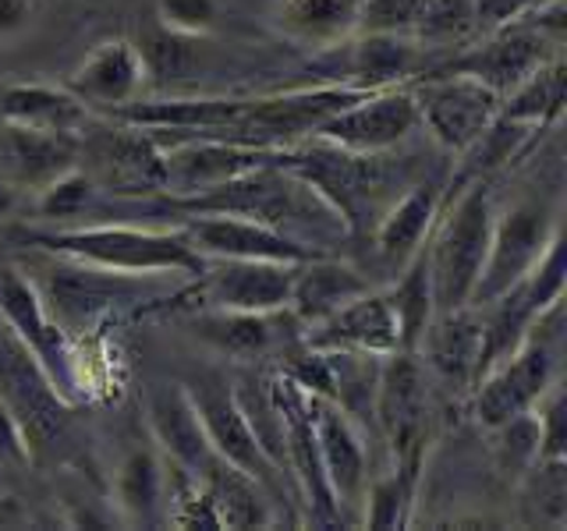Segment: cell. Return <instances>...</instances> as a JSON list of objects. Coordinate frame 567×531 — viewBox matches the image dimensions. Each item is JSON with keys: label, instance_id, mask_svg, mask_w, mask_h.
I'll return each instance as SVG.
<instances>
[{"label": "cell", "instance_id": "1", "mask_svg": "<svg viewBox=\"0 0 567 531\" xmlns=\"http://www.w3.org/2000/svg\"><path fill=\"white\" fill-rule=\"evenodd\" d=\"M25 244L47 256L100 266L124 277L185 273L199 277L206 259L195 252L182 227H142V223H79L58 230H25Z\"/></svg>", "mask_w": 567, "mask_h": 531}, {"label": "cell", "instance_id": "2", "mask_svg": "<svg viewBox=\"0 0 567 531\" xmlns=\"http://www.w3.org/2000/svg\"><path fill=\"white\" fill-rule=\"evenodd\" d=\"M493 191L486 181H468L457 188V199L451 212L436 227V238L425 256L430 266V283H433V301L436 312H454L472 305L478 273L489 252V235H493Z\"/></svg>", "mask_w": 567, "mask_h": 531}, {"label": "cell", "instance_id": "3", "mask_svg": "<svg viewBox=\"0 0 567 531\" xmlns=\"http://www.w3.org/2000/svg\"><path fill=\"white\" fill-rule=\"evenodd\" d=\"M372 418L386 439L394 468L419 475L430 447V368L422 365L419 351H394L380 358Z\"/></svg>", "mask_w": 567, "mask_h": 531}, {"label": "cell", "instance_id": "4", "mask_svg": "<svg viewBox=\"0 0 567 531\" xmlns=\"http://www.w3.org/2000/svg\"><path fill=\"white\" fill-rule=\"evenodd\" d=\"M557 383V344L539 323L507 358L493 362L472 383V415L483 429H496L539 404V397Z\"/></svg>", "mask_w": 567, "mask_h": 531}, {"label": "cell", "instance_id": "5", "mask_svg": "<svg viewBox=\"0 0 567 531\" xmlns=\"http://www.w3.org/2000/svg\"><path fill=\"white\" fill-rule=\"evenodd\" d=\"M419 103V128L430 132L440 149L454 156L465 153L472 142L496 121L501 96L489 85L457 71H430L412 82Z\"/></svg>", "mask_w": 567, "mask_h": 531}, {"label": "cell", "instance_id": "6", "mask_svg": "<svg viewBox=\"0 0 567 531\" xmlns=\"http://www.w3.org/2000/svg\"><path fill=\"white\" fill-rule=\"evenodd\" d=\"M0 397L22 425L32 460L58 447L68 429L64 397L47 376V368L35 362V354L4 323H0Z\"/></svg>", "mask_w": 567, "mask_h": 531}, {"label": "cell", "instance_id": "7", "mask_svg": "<svg viewBox=\"0 0 567 531\" xmlns=\"http://www.w3.org/2000/svg\"><path fill=\"white\" fill-rule=\"evenodd\" d=\"M560 235V223L554 209L536 199H518L504 212L493 217V235H489V252L478 273L472 305H489L493 298H501L507 288H514L532 266L539 262L546 244Z\"/></svg>", "mask_w": 567, "mask_h": 531}, {"label": "cell", "instance_id": "8", "mask_svg": "<svg viewBox=\"0 0 567 531\" xmlns=\"http://www.w3.org/2000/svg\"><path fill=\"white\" fill-rule=\"evenodd\" d=\"M89 159V177L100 191H114L117 199H138V195H156L167 188V164L164 146L142 128L117 124L100 128L93 135L79 132V159Z\"/></svg>", "mask_w": 567, "mask_h": 531}, {"label": "cell", "instance_id": "9", "mask_svg": "<svg viewBox=\"0 0 567 531\" xmlns=\"http://www.w3.org/2000/svg\"><path fill=\"white\" fill-rule=\"evenodd\" d=\"M415 132H419V103L412 93V82H408V85L362 93L354 103L330 114L309 138H327L341 149L380 156L386 149L401 146V142Z\"/></svg>", "mask_w": 567, "mask_h": 531}, {"label": "cell", "instance_id": "10", "mask_svg": "<svg viewBox=\"0 0 567 531\" xmlns=\"http://www.w3.org/2000/svg\"><path fill=\"white\" fill-rule=\"evenodd\" d=\"M309 415L319 447V465H323L337 518L359 521L365 486H369V454L359 425H354V418L333 397H319V394H309Z\"/></svg>", "mask_w": 567, "mask_h": 531}, {"label": "cell", "instance_id": "11", "mask_svg": "<svg viewBox=\"0 0 567 531\" xmlns=\"http://www.w3.org/2000/svg\"><path fill=\"white\" fill-rule=\"evenodd\" d=\"M560 43L549 40L546 32L536 25H528L525 18L507 22L501 29H489L483 43H475L468 50H461L457 58H451L436 71H457V75H472L483 85H489L496 96H507L514 85H522L532 71L546 64L549 58H557Z\"/></svg>", "mask_w": 567, "mask_h": 531}, {"label": "cell", "instance_id": "12", "mask_svg": "<svg viewBox=\"0 0 567 531\" xmlns=\"http://www.w3.org/2000/svg\"><path fill=\"white\" fill-rule=\"evenodd\" d=\"M182 235L206 262L209 259H274V262H306L312 256H327L323 248L301 241L288 230L270 223L230 217V212H203V217H185Z\"/></svg>", "mask_w": 567, "mask_h": 531}, {"label": "cell", "instance_id": "13", "mask_svg": "<svg viewBox=\"0 0 567 531\" xmlns=\"http://www.w3.org/2000/svg\"><path fill=\"white\" fill-rule=\"evenodd\" d=\"M298 262L274 259H209L195 277L203 309L230 312H288Z\"/></svg>", "mask_w": 567, "mask_h": 531}, {"label": "cell", "instance_id": "14", "mask_svg": "<svg viewBox=\"0 0 567 531\" xmlns=\"http://www.w3.org/2000/svg\"><path fill=\"white\" fill-rule=\"evenodd\" d=\"M0 323L35 354V362L47 368V376L68 400L64 389L71 386V354H68L64 330L47 312L40 288L29 277L11 270V266L0 270Z\"/></svg>", "mask_w": 567, "mask_h": 531}, {"label": "cell", "instance_id": "15", "mask_svg": "<svg viewBox=\"0 0 567 531\" xmlns=\"http://www.w3.org/2000/svg\"><path fill=\"white\" fill-rule=\"evenodd\" d=\"M188 386V383H185ZM188 397L195 404V412H199V421H203V433L209 439L213 454L227 465H235L238 471L252 475L256 482H270L277 465L270 457H266L262 442L252 429V421H248L245 407L235 394V386L227 383H199V386H188Z\"/></svg>", "mask_w": 567, "mask_h": 531}, {"label": "cell", "instance_id": "16", "mask_svg": "<svg viewBox=\"0 0 567 531\" xmlns=\"http://www.w3.org/2000/svg\"><path fill=\"white\" fill-rule=\"evenodd\" d=\"M330 53L341 58L330 82L372 93V88L415 82L422 75L425 46L404 32H354L344 43L330 46Z\"/></svg>", "mask_w": 567, "mask_h": 531}, {"label": "cell", "instance_id": "17", "mask_svg": "<svg viewBox=\"0 0 567 531\" xmlns=\"http://www.w3.org/2000/svg\"><path fill=\"white\" fill-rule=\"evenodd\" d=\"M306 330H309L306 347H316V351L369 354V358H383V354L401 351L398 315L390 309L386 291H377V288L351 298L348 305H341Z\"/></svg>", "mask_w": 567, "mask_h": 531}, {"label": "cell", "instance_id": "18", "mask_svg": "<svg viewBox=\"0 0 567 531\" xmlns=\"http://www.w3.org/2000/svg\"><path fill=\"white\" fill-rule=\"evenodd\" d=\"M146 418L156 447L171 457L177 471L192 478H203L209 471L217 454L203 433L199 412H195L185 383H153L146 394Z\"/></svg>", "mask_w": 567, "mask_h": 531}, {"label": "cell", "instance_id": "19", "mask_svg": "<svg viewBox=\"0 0 567 531\" xmlns=\"http://www.w3.org/2000/svg\"><path fill=\"white\" fill-rule=\"evenodd\" d=\"M146 82L150 75L138 46L132 40H106L93 53H85V61L71 71L64 88L85 103V111L111 114L117 106L138 100Z\"/></svg>", "mask_w": 567, "mask_h": 531}, {"label": "cell", "instance_id": "20", "mask_svg": "<svg viewBox=\"0 0 567 531\" xmlns=\"http://www.w3.org/2000/svg\"><path fill=\"white\" fill-rule=\"evenodd\" d=\"M71 167H79V135L0 124V181L11 191H40Z\"/></svg>", "mask_w": 567, "mask_h": 531}, {"label": "cell", "instance_id": "21", "mask_svg": "<svg viewBox=\"0 0 567 531\" xmlns=\"http://www.w3.org/2000/svg\"><path fill=\"white\" fill-rule=\"evenodd\" d=\"M419 358L440 379L472 386L478 376V362H483V312L475 305L436 312L419 341Z\"/></svg>", "mask_w": 567, "mask_h": 531}, {"label": "cell", "instance_id": "22", "mask_svg": "<svg viewBox=\"0 0 567 531\" xmlns=\"http://www.w3.org/2000/svg\"><path fill=\"white\" fill-rule=\"evenodd\" d=\"M372 288V283L348 262H337L330 256H312L295 266L291 280V298H288V315L301 326H312L319 319H327L351 298H359Z\"/></svg>", "mask_w": 567, "mask_h": 531}, {"label": "cell", "instance_id": "23", "mask_svg": "<svg viewBox=\"0 0 567 531\" xmlns=\"http://www.w3.org/2000/svg\"><path fill=\"white\" fill-rule=\"evenodd\" d=\"M89 121L85 103L64 85L47 82H0V124L79 135Z\"/></svg>", "mask_w": 567, "mask_h": 531}, {"label": "cell", "instance_id": "24", "mask_svg": "<svg viewBox=\"0 0 567 531\" xmlns=\"http://www.w3.org/2000/svg\"><path fill=\"white\" fill-rule=\"evenodd\" d=\"M436 212H440V191L433 185L408 188L380 217L377 230H372L377 256L386 266H394V270H404V266L422 252V241L430 238Z\"/></svg>", "mask_w": 567, "mask_h": 531}, {"label": "cell", "instance_id": "25", "mask_svg": "<svg viewBox=\"0 0 567 531\" xmlns=\"http://www.w3.org/2000/svg\"><path fill=\"white\" fill-rule=\"evenodd\" d=\"M167 489L171 475L153 447H135L117 465L114 503L128 524H159L167 521Z\"/></svg>", "mask_w": 567, "mask_h": 531}, {"label": "cell", "instance_id": "26", "mask_svg": "<svg viewBox=\"0 0 567 531\" xmlns=\"http://www.w3.org/2000/svg\"><path fill=\"white\" fill-rule=\"evenodd\" d=\"M277 315L280 312H230V309H199L192 330L213 351L238 362H256L277 344Z\"/></svg>", "mask_w": 567, "mask_h": 531}, {"label": "cell", "instance_id": "27", "mask_svg": "<svg viewBox=\"0 0 567 531\" xmlns=\"http://www.w3.org/2000/svg\"><path fill=\"white\" fill-rule=\"evenodd\" d=\"M274 25L295 43L330 50L354 35L359 0H277Z\"/></svg>", "mask_w": 567, "mask_h": 531}, {"label": "cell", "instance_id": "28", "mask_svg": "<svg viewBox=\"0 0 567 531\" xmlns=\"http://www.w3.org/2000/svg\"><path fill=\"white\" fill-rule=\"evenodd\" d=\"M564 100H567V67H564V53H557V58H549L546 64L532 71L522 85H514L501 100V111L496 114L514 124H525L532 132H543L560 121Z\"/></svg>", "mask_w": 567, "mask_h": 531}, {"label": "cell", "instance_id": "29", "mask_svg": "<svg viewBox=\"0 0 567 531\" xmlns=\"http://www.w3.org/2000/svg\"><path fill=\"white\" fill-rule=\"evenodd\" d=\"M199 482H206L213 503H217L220 528H270L274 524V510L262 496V482H256L252 475H245L217 457Z\"/></svg>", "mask_w": 567, "mask_h": 531}, {"label": "cell", "instance_id": "30", "mask_svg": "<svg viewBox=\"0 0 567 531\" xmlns=\"http://www.w3.org/2000/svg\"><path fill=\"white\" fill-rule=\"evenodd\" d=\"M386 298H390V309H394V315H398L401 351H419L422 333L430 330L433 315H436L430 266H425V256L422 252L404 266V273L398 277L394 288L386 291Z\"/></svg>", "mask_w": 567, "mask_h": 531}, {"label": "cell", "instance_id": "31", "mask_svg": "<svg viewBox=\"0 0 567 531\" xmlns=\"http://www.w3.org/2000/svg\"><path fill=\"white\" fill-rule=\"evenodd\" d=\"M567 460H536L522 482V518L525 524L564 528L567 521Z\"/></svg>", "mask_w": 567, "mask_h": 531}, {"label": "cell", "instance_id": "32", "mask_svg": "<svg viewBox=\"0 0 567 531\" xmlns=\"http://www.w3.org/2000/svg\"><path fill=\"white\" fill-rule=\"evenodd\" d=\"M415 486H419V475L401 471V468H390L380 478H369L359 521L369 528L408 524V513H412V500H415Z\"/></svg>", "mask_w": 567, "mask_h": 531}, {"label": "cell", "instance_id": "33", "mask_svg": "<svg viewBox=\"0 0 567 531\" xmlns=\"http://www.w3.org/2000/svg\"><path fill=\"white\" fill-rule=\"evenodd\" d=\"M96 206H100V185L82 167L64 170L61 177H53L47 188L35 191V212H40V220H50V223L53 220L71 223L85 217V212H93Z\"/></svg>", "mask_w": 567, "mask_h": 531}, {"label": "cell", "instance_id": "34", "mask_svg": "<svg viewBox=\"0 0 567 531\" xmlns=\"http://www.w3.org/2000/svg\"><path fill=\"white\" fill-rule=\"evenodd\" d=\"M195 40L188 35L167 32L164 25H156L150 32H142V40L135 43L142 53V64H146L150 82H177L188 79L195 64H199V53L192 46Z\"/></svg>", "mask_w": 567, "mask_h": 531}, {"label": "cell", "instance_id": "35", "mask_svg": "<svg viewBox=\"0 0 567 531\" xmlns=\"http://www.w3.org/2000/svg\"><path fill=\"white\" fill-rule=\"evenodd\" d=\"M475 29V11L472 0H425L415 22V40L430 50V46H447L465 40Z\"/></svg>", "mask_w": 567, "mask_h": 531}, {"label": "cell", "instance_id": "36", "mask_svg": "<svg viewBox=\"0 0 567 531\" xmlns=\"http://www.w3.org/2000/svg\"><path fill=\"white\" fill-rule=\"evenodd\" d=\"M496 436V460L514 478H522L539 460V418L536 412H525L504 425L489 429Z\"/></svg>", "mask_w": 567, "mask_h": 531}, {"label": "cell", "instance_id": "37", "mask_svg": "<svg viewBox=\"0 0 567 531\" xmlns=\"http://www.w3.org/2000/svg\"><path fill=\"white\" fill-rule=\"evenodd\" d=\"M156 25L203 40L220 25V0H156Z\"/></svg>", "mask_w": 567, "mask_h": 531}, {"label": "cell", "instance_id": "38", "mask_svg": "<svg viewBox=\"0 0 567 531\" xmlns=\"http://www.w3.org/2000/svg\"><path fill=\"white\" fill-rule=\"evenodd\" d=\"M425 0H359L354 32H404L415 35V22Z\"/></svg>", "mask_w": 567, "mask_h": 531}, {"label": "cell", "instance_id": "39", "mask_svg": "<svg viewBox=\"0 0 567 531\" xmlns=\"http://www.w3.org/2000/svg\"><path fill=\"white\" fill-rule=\"evenodd\" d=\"M532 412L539 418V460H567V404L560 379L546 389Z\"/></svg>", "mask_w": 567, "mask_h": 531}, {"label": "cell", "instance_id": "40", "mask_svg": "<svg viewBox=\"0 0 567 531\" xmlns=\"http://www.w3.org/2000/svg\"><path fill=\"white\" fill-rule=\"evenodd\" d=\"M32 465V450L25 442V433L18 418L11 415V407L0 397V468L4 471H22Z\"/></svg>", "mask_w": 567, "mask_h": 531}, {"label": "cell", "instance_id": "41", "mask_svg": "<svg viewBox=\"0 0 567 531\" xmlns=\"http://www.w3.org/2000/svg\"><path fill=\"white\" fill-rule=\"evenodd\" d=\"M532 8V0H472L475 11V29H501L507 22H518V18Z\"/></svg>", "mask_w": 567, "mask_h": 531}, {"label": "cell", "instance_id": "42", "mask_svg": "<svg viewBox=\"0 0 567 531\" xmlns=\"http://www.w3.org/2000/svg\"><path fill=\"white\" fill-rule=\"evenodd\" d=\"M32 18V0H0V32L22 29Z\"/></svg>", "mask_w": 567, "mask_h": 531}, {"label": "cell", "instance_id": "43", "mask_svg": "<svg viewBox=\"0 0 567 531\" xmlns=\"http://www.w3.org/2000/svg\"><path fill=\"white\" fill-rule=\"evenodd\" d=\"M11 206V188L4 185V181H0V212H4Z\"/></svg>", "mask_w": 567, "mask_h": 531}, {"label": "cell", "instance_id": "44", "mask_svg": "<svg viewBox=\"0 0 567 531\" xmlns=\"http://www.w3.org/2000/svg\"><path fill=\"white\" fill-rule=\"evenodd\" d=\"M539 4H546V0H532V8H539ZM532 8H528V11H532Z\"/></svg>", "mask_w": 567, "mask_h": 531}]
</instances>
